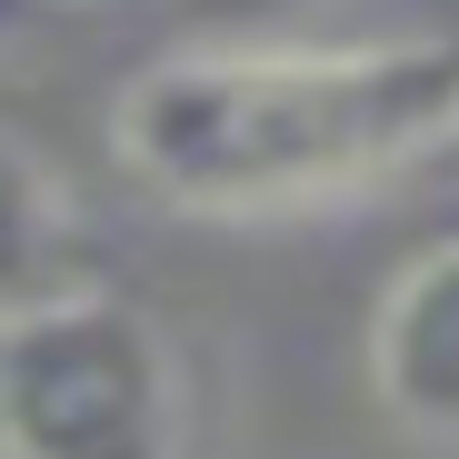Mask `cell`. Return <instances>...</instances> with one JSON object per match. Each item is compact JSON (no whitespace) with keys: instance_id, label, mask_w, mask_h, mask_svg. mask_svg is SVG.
Instances as JSON below:
<instances>
[{"instance_id":"cell-4","label":"cell","mask_w":459,"mask_h":459,"mask_svg":"<svg viewBox=\"0 0 459 459\" xmlns=\"http://www.w3.org/2000/svg\"><path fill=\"white\" fill-rule=\"evenodd\" d=\"M60 290H81V220H70V190L50 180L40 150H21L0 130V320L40 310Z\"/></svg>"},{"instance_id":"cell-2","label":"cell","mask_w":459,"mask_h":459,"mask_svg":"<svg viewBox=\"0 0 459 459\" xmlns=\"http://www.w3.org/2000/svg\"><path fill=\"white\" fill-rule=\"evenodd\" d=\"M200 400L180 340L81 280L0 320V459H190Z\"/></svg>"},{"instance_id":"cell-5","label":"cell","mask_w":459,"mask_h":459,"mask_svg":"<svg viewBox=\"0 0 459 459\" xmlns=\"http://www.w3.org/2000/svg\"><path fill=\"white\" fill-rule=\"evenodd\" d=\"M310 0H180V21L210 30V40H280Z\"/></svg>"},{"instance_id":"cell-6","label":"cell","mask_w":459,"mask_h":459,"mask_svg":"<svg viewBox=\"0 0 459 459\" xmlns=\"http://www.w3.org/2000/svg\"><path fill=\"white\" fill-rule=\"evenodd\" d=\"M439 180H459V130H449V150H439Z\"/></svg>"},{"instance_id":"cell-3","label":"cell","mask_w":459,"mask_h":459,"mask_svg":"<svg viewBox=\"0 0 459 459\" xmlns=\"http://www.w3.org/2000/svg\"><path fill=\"white\" fill-rule=\"evenodd\" d=\"M369 390L410 439L459 449V240L420 250L369 310Z\"/></svg>"},{"instance_id":"cell-1","label":"cell","mask_w":459,"mask_h":459,"mask_svg":"<svg viewBox=\"0 0 459 459\" xmlns=\"http://www.w3.org/2000/svg\"><path fill=\"white\" fill-rule=\"evenodd\" d=\"M459 130V40H190L120 91L110 150L180 220H299Z\"/></svg>"},{"instance_id":"cell-7","label":"cell","mask_w":459,"mask_h":459,"mask_svg":"<svg viewBox=\"0 0 459 459\" xmlns=\"http://www.w3.org/2000/svg\"><path fill=\"white\" fill-rule=\"evenodd\" d=\"M21 11H30V0H0V30H11V21H21Z\"/></svg>"}]
</instances>
